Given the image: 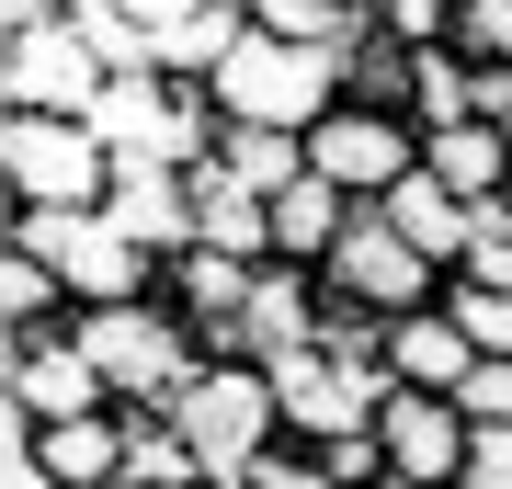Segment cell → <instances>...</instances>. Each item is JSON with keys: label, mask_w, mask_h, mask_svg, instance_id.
I'll return each instance as SVG.
<instances>
[{"label": "cell", "mask_w": 512, "mask_h": 489, "mask_svg": "<svg viewBox=\"0 0 512 489\" xmlns=\"http://www.w3.org/2000/svg\"><path fill=\"white\" fill-rule=\"evenodd\" d=\"M319 319H330V285H319V273H285V262H262V273H251V308H239V364L319 353Z\"/></svg>", "instance_id": "11"}, {"label": "cell", "mask_w": 512, "mask_h": 489, "mask_svg": "<svg viewBox=\"0 0 512 489\" xmlns=\"http://www.w3.org/2000/svg\"><path fill=\"white\" fill-rule=\"evenodd\" d=\"M114 69L80 46L69 0H12L0 12V114H57V126H92Z\"/></svg>", "instance_id": "1"}, {"label": "cell", "mask_w": 512, "mask_h": 489, "mask_svg": "<svg viewBox=\"0 0 512 489\" xmlns=\"http://www.w3.org/2000/svg\"><path fill=\"white\" fill-rule=\"evenodd\" d=\"M114 421H126V489H194L205 478L171 421H148V410H114ZM205 489H217V478H205Z\"/></svg>", "instance_id": "20"}, {"label": "cell", "mask_w": 512, "mask_h": 489, "mask_svg": "<svg viewBox=\"0 0 512 489\" xmlns=\"http://www.w3.org/2000/svg\"><path fill=\"white\" fill-rule=\"evenodd\" d=\"M319 285L342 296V308L387 319V330H399V319H421V308H444V273L421 262L410 239H399V228L376 217V205H365V217H353V239H342V251H330V273H319Z\"/></svg>", "instance_id": "8"}, {"label": "cell", "mask_w": 512, "mask_h": 489, "mask_svg": "<svg viewBox=\"0 0 512 489\" xmlns=\"http://www.w3.org/2000/svg\"><path fill=\"white\" fill-rule=\"evenodd\" d=\"M103 205H114V148H103V126L0 114V217H103Z\"/></svg>", "instance_id": "3"}, {"label": "cell", "mask_w": 512, "mask_h": 489, "mask_svg": "<svg viewBox=\"0 0 512 489\" xmlns=\"http://www.w3.org/2000/svg\"><path fill=\"white\" fill-rule=\"evenodd\" d=\"M376 217H387V228H399V239H410V251H421V262H433V273H444V285H456V273H467V228H478V205H456V194H444V182H433V171H410V182H399V194H387V205H376Z\"/></svg>", "instance_id": "15"}, {"label": "cell", "mask_w": 512, "mask_h": 489, "mask_svg": "<svg viewBox=\"0 0 512 489\" xmlns=\"http://www.w3.org/2000/svg\"><path fill=\"white\" fill-rule=\"evenodd\" d=\"M69 342L92 353V376L114 387V410H148V421H171V399L205 376V342L160 308V296H137V308H80Z\"/></svg>", "instance_id": "2"}, {"label": "cell", "mask_w": 512, "mask_h": 489, "mask_svg": "<svg viewBox=\"0 0 512 489\" xmlns=\"http://www.w3.org/2000/svg\"><path fill=\"white\" fill-rule=\"evenodd\" d=\"M467 421H478V444H501L512 455V364H478V376H467V399H456Z\"/></svg>", "instance_id": "23"}, {"label": "cell", "mask_w": 512, "mask_h": 489, "mask_svg": "<svg viewBox=\"0 0 512 489\" xmlns=\"http://www.w3.org/2000/svg\"><path fill=\"white\" fill-rule=\"evenodd\" d=\"M467 489H501V478H467Z\"/></svg>", "instance_id": "25"}, {"label": "cell", "mask_w": 512, "mask_h": 489, "mask_svg": "<svg viewBox=\"0 0 512 489\" xmlns=\"http://www.w3.org/2000/svg\"><path fill=\"white\" fill-rule=\"evenodd\" d=\"M421 137H433V126H410V114L330 103V114H319V137H308V171L330 182V194H353V205H387V194L421 171Z\"/></svg>", "instance_id": "7"}, {"label": "cell", "mask_w": 512, "mask_h": 489, "mask_svg": "<svg viewBox=\"0 0 512 489\" xmlns=\"http://www.w3.org/2000/svg\"><path fill=\"white\" fill-rule=\"evenodd\" d=\"M376 489H410V478H376Z\"/></svg>", "instance_id": "26"}, {"label": "cell", "mask_w": 512, "mask_h": 489, "mask_svg": "<svg viewBox=\"0 0 512 489\" xmlns=\"http://www.w3.org/2000/svg\"><path fill=\"white\" fill-rule=\"evenodd\" d=\"M205 91H217V114H228V126L319 137V114L342 103V69H330V57H296V46H274V35H251V46H239Z\"/></svg>", "instance_id": "6"}, {"label": "cell", "mask_w": 512, "mask_h": 489, "mask_svg": "<svg viewBox=\"0 0 512 489\" xmlns=\"http://www.w3.org/2000/svg\"><path fill=\"white\" fill-rule=\"evenodd\" d=\"M444 57H467V69H512V0H456V46Z\"/></svg>", "instance_id": "22"}, {"label": "cell", "mask_w": 512, "mask_h": 489, "mask_svg": "<svg viewBox=\"0 0 512 489\" xmlns=\"http://www.w3.org/2000/svg\"><path fill=\"white\" fill-rule=\"evenodd\" d=\"M421 171H433L456 205H501V194H512V126H478V114H456V126L421 137Z\"/></svg>", "instance_id": "14"}, {"label": "cell", "mask_w": 512, "mask_h": 489, "mask_svg": "<svg viewBox=\"0 0 512 489\" xmlns=\"http://www.w3.org/2000/svg\"><path fill=\"white\" fill-rule=\"evenodd\" d=\"M239 489H330V455H319V444H274Z\"/></svg>", "instance_id": "24"}, {"label": "cell", "mask_w": 512, "mask_h": 489, "mask_svg": "<svg viewBox=\"0 0 512 489\" xmlns=\"http://www.w3.org/2000/svg\"><path fill=\"white\" fill-rule=\"evenodd\" d=\"M467 376H478V342L444 308H421L387 330V387H410V399H467Z\"/></svg>", "instance_id": "13"}, {"label": "cell", "mask_w": 512, "mask_h": 489, "mask_svg": "<svg viewBox=\"0 0 512 489\" xmlns=\"http://www.w3.org/2000/svg\"><path fill=\"white\" fill-rule=\"evenodd\" d=\"M35 467L46 489H126V421H57V433H35Z\"/></svg>", "instance_id": "18"}, {"label": "cell", "mask_w": 512, "mask_h": 489, "mask_svg": "<svg viewBox=\"0 0 512 489\" xmlns=\"http://www.w3.org/2000/svg\"><path fill=\"white\" fill-rule=\"evenodd\" d=\"M171 433L194 444V467L217 478V489H239L262 467V455L285 444V410H274V376H262V364H205V376L183 387V399H171Z\"/></svg>", "instance_id": "4"}, {"label": "cell", "mask_w": 512, "mask_h": 489, "mask_svg": "<svg viewBox=\"0 0 512 489\" xmlns=\"http://www.w3.org/2000/svg\"><path fill=\"white\" fill-rule=\"evenodd\" d=\"M103 228H126L148 262L194 251V171H160V160H114V205Z\"/></svg>", "instance_id": "12"}, {"label": "cell", "mask_w": 512, "mask_h": 489, "mask_svg": "<svg viewBox=\"0 0 512 489\" xmlns=\"http://www.w3.org/2000/svg\"><path fill=\"white\" fill-rule=\"evenodd\" d=\"M444 319L478 342V364H512V296L501 285H467V273H456V285H444Z\"/></svg>", "instance_id": "21"}, {"label": "cell", "mask_w": 512, "mask_h": 489, "mask_svg": "<svg viewBox=\"0 0 512 489\" xmlns=\"http://www.w3.org/2000/svg\"><path fill=\"white\" fill-rule=\"evenodd\" d=\"M217 171L239 182V194L285 205L296 182H308V137H274V126H228V137H217Z\"/></svg>", "instance_id": "19"}, {"label": "cell", "mask_w": 512, "mask_h": 489, "mask_svg": "<svg viewBox=\"0 0 512 489\" xmlns=\"http://www.w3.org/2000/svg\"><path fill=\"white\" fill-rule=\"evenodd\" d=\"M0 239L12 251H46L57 285H69V308H137V296H160V262L126 228H103V217H0Z\"/></svg>", "instance_id": "5"}, {"label": "cell", "mask_w": 512, "mask_h": 489, "mask_svg": "<svg viewBox=\"0 0 512 489\" xmlns=\"http://www.w3.org/2000/svg\"><path fill=\"white\" fill-rule=\"evenodd\" d=\"M194 251H228V262H251V273L274 262V205H262V194H239L217 160L194 171Z\"/></svg>", "instance_id": "16"}, {"label": "cell", "mask_w": 512, "mask_h": 489, "mask_svg": "<svg viewBox=\"0 0 512 489\" xmlns=\"http://www.w3.org/2000/svg\"><path fill=\"white\" fill-rule=\"evenodd\" d=\"M376 444H387V478H410V489H467L478 467H490L478 421L456 399H410V387L376 410Z\"/></svg>", "instance_id": "10"}, {"label": "cell", "mask_w": 512, "mask_h": 489, "mask_svg": "<svg viewBox=\"0 0 512 489\" xmlns=\"http://www.w3.org/2000/svg\"><path fill=\"white\" fill-rule=\"evenodd\" d=\"M114 387L92 376V353L57 330V342H0V421H35V433H57V421H103Z\"/></svg>", "instance_id": "9"}, {"label": "cell", "mask_w": 512, "mask_h": 489, "mask_svg": "<svg viewBox=\"0 0 512 489\" xmlns=\"http://www.w3.org/2000/svg\"><path fill=\"white\" fill-rule=\"evenodd\" d=\"M353 217H365V205H353V194H330V182L308 171V182L274 205V262H285V273H330V251L353 239Z\"/></svg>", "instance_id": "17"}]
</instances>
